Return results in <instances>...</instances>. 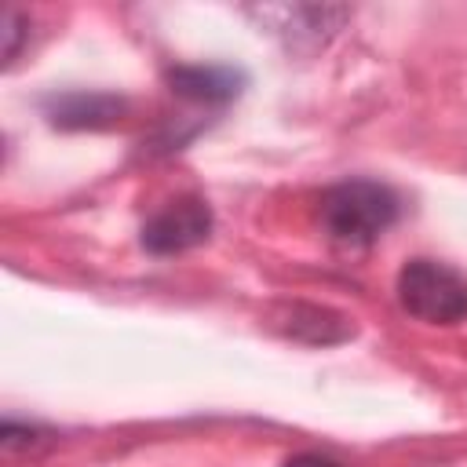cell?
<instances>
[{
	"label": "cell",
	"instance_id": "6da1fadb",
	"mask_svg": "<svg viewBox=\"0 0 467 467\" xmlns=\"http://www.w3.org/2000/svg\"><path fill=\"white\" fill-rule=\"evenodd\" d=\"M317 212H321V226L328 230L332 241L365 248L398 219V197L383 182L347 179L321 193Z\"/></svg>",
	"mask_w": 467,
	"mask_h": 467
},
{
	"label": "cell",
	"instance_id": "7a4b0ae2",
	"mask_svg": "<svg viewBox=\"0 0 467 467\" xmlns=\"http://www.w3.org/2000/svg\"><path fill=\"white\" fill-rule=\"evenodd\" d=\"M398 303L427 325H456L467 317V277L438 259H409L398 270Z\"/></svg>",
	"mask_w": 467,
	"mask_h": 467
},
{
	"label": "cell",
	"instance_id": "3957f363",
	"mask_svg": "<svg viewBox=\"0 0 467 467\" xmlns=\"http://www.w3.org/2000/svg\"><path fill=\"white\" fill-rule=\"evenodd\" d=\"M248 18L259 22V29L274 33L292 51H314L325 47L343 22L350 18L347 4H259L244 7Z\"/></svg>",
	"mask_w": 467,
	"mask_h": 467
},
{
	"label": "cell",
	"instance_id": "277c9868",
	"mask_svg": "<svg viewBox=\"0 0 467 467\" xmlns=\"http://www.w3.org/2000/svg\"><path fill=\"white\" fill-rule=\"evenodd\" d=\"M212 234V208L201 197H179L142 226V248L153 255H175L197 248Z\"/></svg>",
	"mask_w": 467,
	"mask_h": 467
},
{
	"label": "cell",
	"instance_id": "5b68a950",
	"mask_svg": "<svg viewBox=\"0 0 467 467\" xmlns=\"http://www.w3.org/2000/svg\"><path fill=\"white\" fill-rule=\"evenodd\" d=\"M124 99L106 95V91H62L44 99V113L55 128L66 131H84V128H113L124 117Z\"/></svg>",
	"mask_w": 467,
	"mask_h": 467
},
{
	"label": "cell",
	"instance_id": "8992f818",
	"mask_svg": "<svg viewBox=\"0 0 467 467\" xmlns=\"http://www.w3.org/2000/svg\"><path fill=\"white\" fill-rule=\"evenodd\" d=\"M168 84L175 95L204 106H223L241 95L244 73L234 66H175L168 69Z\"/></svg>",
	"mask_w": 467,
	"mask_h": 467
},
{
	"label": "cell",
	"instance_id": "52a82bcc",
	"mask_svg": "<svg viewBox=\"0 0 467 467\" xmlns=\"http://www.w3.org/2000/svg\"><path fill=\"white\" fill-rule=\"evenodd\" d=\"M51 434L44 427H29V423H15V420H4V431H0V449L7 456H18V452H36L40 445H47Z\"/></svg>",
	"mask_w": 467,
	"mask_h": 467
},
{
	"label": "cell",
	"instance_id": "ba28073f",
	"mask_svg": "<svg viewBox=\"0 0 467 467\" xmlns=\"http://www.w3.org/2000/svg\"><path fill=\"white\" fill-rule=\"evenodd\" d=\"M22 36H26V18H22L15 7H7V11H4V62H7V66L15 62Z\"/></svg>",
	"mask_w": 467,
	"mask_h": 467
},
{
	"label": "cell",
	"instance_id": "9c48e42d",
	"mask_svg": "<svg viewBox=\"0 0 467 467\" xmlns=\"http://www.w3.org/2000/svg\"><path fill=\"white\" fill-rule=\"evenodd\" d=\"M281 467H343V463H336L328 456H317V452H299V456H288Z\"/></svg>",
	"mask_w": 467,
	"mask_h": 467
}]
</instances>
